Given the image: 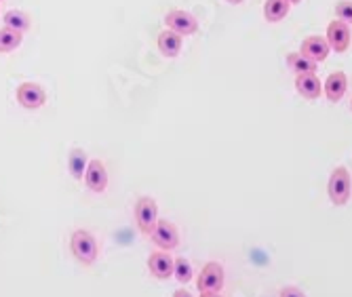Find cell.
<instances>
[{"label":"cell","mask_w":352,"mask_h":297,"mask_svg":"<svg viewBox=\"0 0 352 297\" xmlns=\"http://www.w3.org/2000/svg\"><path fill=\"white\" fill-rule=\"evenodd\" d=\"M23 41V34L11 30V28H3L0 30V53H13L15 49H19Z\"/></svg>","instance_id":"d6986e66"},{"label":"cell","mask_w":352,"mask_h":297,"mask_svg":"<svg viewBox=\"0 0 352 297\" xmlns=\"http://www.w3.org/2000/svg\"><path fill=\"white\" fill-rule=\"evenodd\" d=\"M327 194L329 201L336 207H344L350 201L352 194V177L348 173L346 167H336L329 175V184H327Z\"/></svg>","instance_id":"7a4b0ae2"},{"label":"cell","mask_w":352,"mask_h":297,"mask_svg":"<svg viewBox=\"0 0 352 297\" xmlns=\"http://www.w3.org/2000/svg\"><path fill=\"white\" fill-rule=\"evenodd\" d=\"M173 297H192V293L186 291V289H177V291L173 293Z\"/></svg>","instance_id":"603a6c76"},{"label":"cell","mask_w":352,"mask_h":297,"mask_svg":"<svg viewBox=\"0 0 352 297\" xmlns=\"http://www.w3.org/2000/svg\"><path fill=\"white\" fill-rule=\"evenodd\" d=\"M201 297H221L219 293H201Z\"/></svg>","instance_id":"cb8c5ba5"},{"label":"cell","mask_w":352,"mask_h":297,"mask_svg":"<svg viewBox=\"0 0 352 297\" xmlns=\"http://www.w3.org/2000/svg\"><path fill=\"white\" fill-rule=\"evenodd\" d=\"M226 3H230V5H241L243 0H226Z\"/></svg>","instance_id":"d4e9b609"},{"label":"cell","mask_w":352,"mask_h":297,"mask_svg":"<svg viewBox=\"0 0 352 297\" xmlns=\"http://www.w3.org/2000/svg\"><path fill=\"white\" fill-rule=\"evenodd\" d=\"M296 89L304 99H316L323 93V85L316 74H300L296 76Z\"/></svg>","instance_id":"5bb4252c"},{"label":"cell","mask_w":352,"mask_h":297,"mask_svg":"<svg viewBox=\"0 0 352 297\" xmlns=\"http://www.w3.org/2000/svg\"><path fill=\"white\" fill-rule=\"evenodd\" d=\"M15 97L23 110H38L47 104V93L38 82H21Z\"/></svg>","instance_id":"277c9868"},{"label":"cell","mask_w":352,"mask_h":297,"mask_svg":"<svg viewBox=\"0 0 352 297\" xmlns=\"http://www.w3.org/2000/svg\"><path fill=\"white\" fill-rule=\"evenodd\" d=\"M329 51H331V47H329L327 38H325V36H318V34L306 36V38L302 41V47H300V53L306 55L308 59L316 61V63L325 61L327 55H329Z\"/></svg>","instance_id":"8fae6325"},{"label":"cell","mask_w":352,"mask_h":297,"mask_svg":"<svg viewBox=\"0 0 352 297\" xmlns=\"http://www.w3.org/2000/svg\"><path fill=\"white\" fill-rule=\"evenodd\" d=\"M287 63H289V68L296 72V76H300V74H314L316 65H318L316 61H312L306 55H302L300 51H294V53L287 55Z\"/></svg>","instance_id":"ac0fdd59"},{"label":"cell","mask_w":352,"mask_h":297,"mask_svg":"<svg viewBox=\"0 0 352 297\" xmlns=\"http://www.w3.org/2000/svg\"><path fill=\"white\" fill-rule=\"evenodd\" d=\"M165 23L169 30L177 32L179 36H192V34H197V30H199V19L182 9H171L165 15Z\"/></svg>","instance_id":"5b68a950"},{"label":"cell","mask_w":352,"mask_h":297,"mask_svg":"<svg viewBox=\"0 0 352 297\" xmlns=\"http://www.w3.org/2000/svg\"><path fill=\"white\" fill-rule=\"evenodd\" d=\"M135 223L140 228V232L150 236L152 230L158 223V207L156 201L150 196H140L138 203H135Z\"/></svg>","instance_id":"3957f363"},{"label":"cell","mask_w":352,"mask_h":297,"mask_svg":"<svg viewBox=\"0 0 352 297\" xmlns=\"http://www.w3.org/2000/svg\"><path fill=\"white\" fill-rule=\"evenodd\" d=\"M289 11H292L289 0H266L264 3V17L266 21H272V23L285 19L289 15Z\"/></svg>","instance_id":"2e32d148"},{"label":"cell","mask_w":352,"mask_h":297,"mask_svg":"<svg viewBox=\"0 0 352 297\" xmlns=\"http://www.w3.org/2000/svg\"><path fill=\"white\" fill-rule=\"evenodd\" d=\"M85 184L95 194L106 192V188H108V171H106L104 160H100V158L89 160L87 171H85Z\"/></svg>","instance_id":"ba28073f"},{"label":"cell","mask_w":352,"mask_h":297,"mask_svg":"<svg viewBox=\"0 0 352 297\" xmlns=\"http://www.w3.org/2000/svg\"><path fill=\"white\" fill-rule=\"evenodd\" d=\"M289 3H292V5H300V3H302V0H289Z\"/></svg>","instance_id":"484cf974"},{"label":"cell","mask_w":352,"mask_h":297,"mask_svg":"<svg viewBox=\"0 0 352 297\" xmlns=\"http://www.w3.org/2000/svg\"><path fill=\"white\" fill-rule=\"evenodd\" d=\"M70 249H72V255L82 263V266H93L95 259L100 255L98 241H95V236L91 232H87V230H74L72 239H70Z\"/></svg>","instance_id":"6da1fadb"},{"label":"cell","mask_w":352,"mask_h":297,"mask_svg":"<svg viewBox=\"0 0 352 297\" xmlns=\"http://www.w3.org/2000/svg\"><path fill=\"white\" fill-rule=\"evenodd\" d=\"M150 239L154 241L156 247H161V251H171L179 245V232L175 223L167 221V219H158L156 228L152 230Z\"/></svg>","instance_id":"52a82bcc"},{"label":"cell","mask_w":352,"mask_h":297,"mask_svg":"<svg viewBox=\"0 0 352 297\" xmlns=\"http://www.w3.org/2000/svg\"><path fill=\"white\" fill-rule=\"evenodd\" d=\"M148 270L158 280H169L175 270V259L167 251H154L148 257Z\"/></svg>","instance_id":"30bf717a"},{"label":"cell","mask_w":352,"mask_h":297,"mask_svg":"<svg viewBox=\"0 0 352 297\" xmlns=\"http://www.w3.org/2000/svg\"><path fill=\"white\" fill-rule=\"evenodd\" d=\"M350 108H352V104H350Z\"/></svg>","instance_id":"4316f807"},{"label":"cell","mask_w":352,"mask_h":297,"mask_svg":"<svg viewBox=\"0 0 352 297\" xmlns=\"http://www.w3.org/2000/svg\"><path fill=\"white\" fill-rule=\"evenodd\" d=\"M173 276H175L182 285H186V283H190V280H192V263H190L186 257H177V259H175V270H173Z\"/></svg>","instance_id":"ffe728a7"},{"label":"cell","mask_w":352,"mask_h":297,"mask_svg":"<svg viewBox=\"0 0 352 297\" xmlns=\"http://www.w3.org/2000/svg\"><path fill=\"white\" fill-rule=\"evenodd\" d=\"M197 287L201 293H219L223 287V268L217 261H207L199 274Z\"/></svg>","instance_id":"8992f818"},{"label":"cell","mask_w":352,"mask_h":297,"mask_svg":"<svg viewBox=\"0 0 352 297\" xmlns=\"http://www.w3.org/2000/svg\"><path fill=\"white\" fill-rule=\"evenodd\" d=\"M325 38H327V43H329L331 51H336V53H344V51H348L350 41H352L350 25H348V23H344V21H340V19L329 21V25H327V36H325Z\"/></svg>","instance_id":"9c48e42d"},{"label":"cell","mask_w":352,"mask_h":297,"mask_svg":"<svg viewBox=\"0 0 352 297\" xmlns=\"http://www.w3.org/2000/svg\"><path fill=\"white\" fill-rule=\"evenodd\" d=\"M280 297H306V293L298 287H285L280 289Z\"/></svg>","instance_id":"7402d4cb"},{"label":"cell","mask_w":352,"mask_h":297,"mask_svg":"<svg viewBox=\"0 0 352 297\" xmlns=\"http://www.w3.org/2000/svg\"><path fill=\"white\" fill-rule=\"evenodd\" d=\"M3 23L5 28H11L15 32H19V34H23V32H28L32 28V19L25 11H19V9H11L3 15Z\"/></svg>","instance_id":"e0dca14e"},{"label":"cell","mask_w":352,"mask_h":297,"mask_svg":"<svg viewBox=\"0 0 352 297\" xmlns=\"http://www.w3.org/2000/svg\"><path fill=\"white\" fill-rule=\"evenodd\" d=\"M0 3H3V0H0Z\"/></svg>","instance_id":"83f0119b"},{"label":"cell","mask_w":352,"mask_h":297,"mask_svg":"<svg viewBox=\"0 0 352 297\" xmlns=\"http://www.w3.org/2000/svg\"><path fill=\"white\" fill-rule=\"evenodd\" d=\"M346 89H348V78L340 70L338 72H331L327 76V80H325V87H323L325 97L329 99L331 104H338L340 102V99L344 97V93H346Z\"/></svg>","instance_id":"7c38bea8"},{"label":"cell","mask_w":352,"mask_h":297,"mask_svg":"<svg viewBox=\"0 0 352 297\" xmlns=\"http://www.w3.org/2000/svg\"><path fill=\"white\" fill-rule=\"evenodd\" d=\"M336 15L340 21L344 23H352V0H340V3L336 5Z\"/></svg>","instance_id":"44dd1931"},{"label":"cell","mask_w":352,"mask_h":297,"mask_svg":"<svg viewBox=\"0 0 352 297\" xmlns=\"http://www.w3.org/2000/svg\"><path fill=\"white\" fill-rule=\"evenodd\" d=\"M156 45H158V51L169 59H173L182 53V36L173 30H163L156 38Z\"/></svg>","instance_id":"4fadbf2b"},{"label":"cell","mask_w":352,"mask_h":297,"mask_svg":"<svg viewBox=\"0 0 352 297\" xmlns=\"http://www.w3.org/2000/svg\"><path fill=\"white\" fill-rule=\"evenodd\" d=\"M87 164H89L87 152H85L82 148H72V150H70V156H68V171H70V175H72L76 182L85 179Z\"/></svg>","instance_id":"9a60e30c"}]
</instances>
